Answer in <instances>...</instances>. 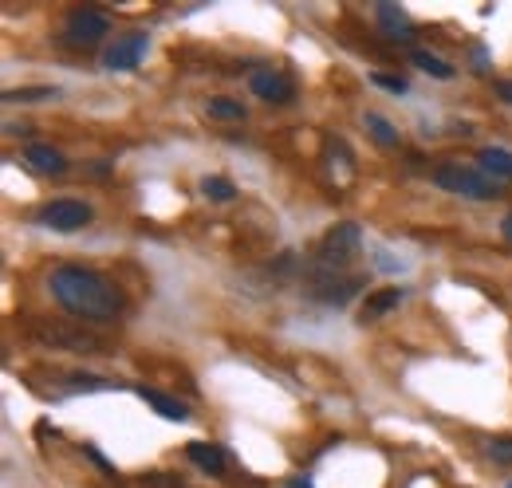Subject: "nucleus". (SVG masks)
<instances>
[{
    "label": "nucleus",
    "mask_w": 512,
    "mask_h": 488,
    "mask_svg": "<svg viewBox=\"0 0 512 488\" xmlns=\"http://www.w3.org/2000/svg\"><path fill=\"white\" fill-rule=\"evenodd\" d=\"M142 488H182V481L166 477V473H150V477H142Z\"/></svg>",
    "instance_id": "nucleus-25"
},
{
    "label": "nucleus",
    "mask_w": 512,
    "mask_h": 488,
    "mask_svg": "<svg viewBox=\"0 0 512 488\" xmlns=\"http://www.w3.org/2000/svg\"><path fill=\"white\" fill-rule=\"evenodd\" d=\"M316 300H323V304H347L355 292H359V280L355 276H339V272H320V276H312V288H308Z\"/></svg>",
    "instance_id": "nucleus-9"
},
{
    "label": "nucleus",
    "mask_w": 512,
    "mask_h": 488,
    "mask_svg": "<svg viewBox=\"0 0 512 488\" xmlns=\"http://www.w3.org/2000/svg\"><path fill=\"white\" fill-rule=\"evenodd\" d=\"M375 16H379V28H383L386 40H398V44H410L414 40V24H410V16L398 8V4H375Z\"/></svg>",
    "instance_id": "nucleus-10"
},
{
    "label": "nucleus",
    "mask_w": 512,
    "mask_h": 488,
    "mask_svg": "<svg viewBox=\"0 0 512 488\" xmlns=\"http://www.w3.org/2000/svg\"><path fill=\"white\" fill-rule=\"evenodd\" d=\"M371 83H375V87H383V91H394V95H402V91H406V79H398V75H383V71H375V75H371Z\"/></svg>",
    "instance_id": "nucleus-24"
},
{
    "label": "nucleus",
    "mask_w": 512,
    "mask_h": 488,
    "mask_svg": "<svg viewBox=\"0 0 512 488\" xmlns=\"http://www.w3.org/2000/svg\"><path fill=\"white\" fill-rule=\"evenodd\" d=\"M363 126H367V134H371L379 146H386V150L398 146V126H390V119H383L379 111H367V115H363Z\"/></svg>",
    "instance_id": "nucleus-18"
},
{
    "label": "nucleus",
    "mask_w": 512,
    "mask_h": 488,
    "mask_svg": "<svg viewBox=\"0 0 512 488\" xmlns=\"http://www.w3.org/2000/svg\"><path fill=\"white\" fill-rule=\"evenodd\" d=\"M28 339L36 347H48V351H71V355H99L103 351V339L83 331V327H67L60 319H32L28 323Z\"/></svg>",
    "instance_id": "nucleus-2"
},
{
    "label": "nucleus",
    "mask_w": 512,
    "mask_h": 488,
    "mask_svg": "<svg viewBox=\"0 0 512 488\" xmlns=\"http://www.w3.org/2000/svg\"><path fill=\"white\" fill-rule=\"evenodd\" d=\"M398 304H402V292H398V288L371 292V296L363 300V315H359V319H363V323H379V319H383V315H390Z\"/></svg>",
    "instance_id": "nucleus-16"
},
{
    "label": "nucleus",
    "mask_w": 512,
    "mask_h": 488,
    "mask_svg": "<svg viewBox=\"0 0 512 488\" xmlns=\"http://www.w3.org/2000/svg\"><path fill=\"white\" fill-rule=\"evenodd\" d=\"M60 91L56 87H16V91H8L4 99L8 103H40V99H56Z\"/></svg>",
    "instance_id": "nucleus-21"
},
{
    "label": "nucleus",
    "mask_w": 512,
    "mask_h": 488,
    "mask_svg": "<svg viewBox=\"0 0 512 488\" xmlns=\"http://www.w3.org/2000/svg\"><path fill=\"white\" fill-rule=\"evenodd\" d=\"M509 488H512V485H509Z\"/></svg>",
    "instance_id": "nucleus-30"
},
{
    "label": "nucleus",
    "mask_w": 512,
    "mask_h": 488,
    "mask_svg": "<svg viewBox=\"0 0 512 488\" xmlns=\"http://www.w3.org/2000/svg\"><path fill=\"white\" fill-rule=\"evenodd\" d=\"M209 115H213V119H225V122H241L245 119V107L233 103V99H209Z\"/></svg>",
    "instance_id": "nucleus-22"
},
{
    "label": "nucleus",
    "mask_w": 512,
    "mask_h": 488,
    "mask_svg": "<svg viewBox=\"0 0 512 488\" xmlns=\"http://www.w3.org/2000/svg\"><path fill=\"white\" fill-rule=\"evenodd\" d=\"M24 166H28L32 174L60 178V174L67 170V158L56 150V146H40V142H36V146H28V150H24Z\"/></svg>",
    "instance_id": "nucleus-12"
},
{
    "label": "nucleus",
    "mask_w": 512,
    "mask_h": 488,
    "mask_svg": "<svg viewBox=\"0 0 512 488\" xmlns=\"http://www.w3.org/2000/svg\"><path fill=\"white\" fill-rule=\"evenodd\" d=\"M146 32H130V36H119L107 52H103V67L107 71H134L138 60H142V52H146Z\"/></svg>",
    "instance_id": "nucleus-8"
},
{
    "label": "nucleus",
    "mask_w": 512,
    "mask_h": 488,
    "mask_svg": "<svg viewBox=\"0 0 512 488\" xmlns=\"http://www.w3.org/2000/svg\"><path fill=\"white\" fill-rule=\"evenodd\" d=\"M434 185L446 189V193H457V197H473V201H493V197H501V185L493 182L489 174L469 170V166H457V162L438 166V170H434Z\"/></svg>",
    "instance_id": "nucleus-3"
},
{
    "label": "nucleus",
    "mask_w": 512,
    "mask_h": 488,
    "mask_svg": "<svg viewBox=\"0 0 512 488\" xmlns=\"http://www.w3.org/2000/svg\"><path fill=\"white\" fill-rule=\"evenodd\" d=\"M249 87H253L256 99L276 103V107H284V103H292V99H296V83H292L284 71H276V67H253Z\"/></svg>",
    "instance_id": "nucleus-7"
},
{
    "label": "nucleus",
    "mask_w": 512,
    "mask_h": 488,
    "mask_svg": "<svg viewBox=\"0 0 512 488\" xmlns=\"http://www.w3.org/2000/svg\"><path fill=\"white\" fill-rule=\"evenodd\" d=\"M107 32H111L107 12H99V8H91V4H83V8H71V12H67L60 40H64L67 48H75V52H87V48L103 44V40H107Z\"/></svg>",
    "instance_id": "nucleus-4"
},
{
    "label": "nucleus",
    "mask_w": 512,
    "mask_h": 488,
    "mask_svg": "<svg viewBox=\"0 0 512 488\" xmlns=\"http://www.w3.org/2000/svg\"><path fill=\"white\" fill-rule=\"evenodd\" d=\"M477 162H481V174H489L493 182L497 178H512V150H505V146H485L477 154Z\"/></svg>",
    "instance_id": "nucleus-17"
},
{
    "label": "nucleus",
    "mask_w": 512,
    "mask_h": 488,
    "mask_svg": "<svg viewBox=\"0 0 512 488\" xmlns=\"http://www.w3.org/2000/svg\"><path fill=\"white\" fill-rule=\"evenodd\" d=\"M473 67H477V71H485V67H489V63H485V48H473Z\"/></svg>",
    "instance_id": "nucleus-27"
},
{
    "label": "nucleus",
    "mask_w": 512,
    "mask_h": 488,
    "mask_svg": "<svg viewBox=\"0 0 512 488\" xmlns=\"http://www.w3.org/2000/svg\"><path fill=\"white\" fill-rule=\"evenodd\" d=\"M201 193L209 201H233L237 197V185L229 182V178H201Z\"/></svg>",
    "instance_id": "nucleus-20"
},
{
    "label": "nucleus",
    "mask_w": 512,
    "mask_h": 488,
    "mask_svg": "<svg viewBox=\"0 0 512 488\" xmlns=\"http://www.w3.org/2000/svg\"><path fill=\"white\" fill-rule=\"evenodd\" d=\"M493 91L501 95V103H509L512 107V79H497V83H493Z\"/></svg>",
    "instance_id": "nucleus-26"
},
{
    "label": "nucleus",
    "mask_w": 512,
    "mask_h": 488,
    "mask_svg": "<svg viewBox=\"0 0 512 488\" xmlns=\"http://www.w3.org/2000/svg\"><path fill=\"white\" fill-rule=\"evenodd\" d=\"M186 457H190L201 473H209V477H225V449H217V445H209V441H190Z\"/></svg>",
    "instance_id": "nucleus-15"
},
{
    "label": "nucleus",
    "mask_w": 512,
    "mask_h": 488,
    "mask_svg": "<svg viewBox=\"0 0 512 488\" xmlns=\"http://www.w3.org/2000/svg\"><path fill=\"white\" fill-rule=\"evenodd\" d=\"M359 252H363V233H359V225H355V221L335 225V229L320 241V260L331 268V272H339L343 264H351Z\"/></svg>",
    "instance_id": "nucleus-5"
},
{
    "label": "nucleus",
    "mask_w": 512,
    "mask_h": 488,
    "mask_svg": "<svg viewBox=\"0 0 512 488\" xmlns=\"http://www.w3.org/2000/svg\"><path fill=\"white\" fill-rule=\"evenodd\" d=\"M48 284H52L56 304L64 307L67 315H75L79 323L103 327V323H115L123 315V292L107 276H99L83 264H60Z\"/></svg>",
    "instance_id": "nucleus-1"
},
{
    "label": "nucleus",
    "mask_w": 512,
    "mask_h": 488,
    "mask_svg": "<svg viewBox=\"0 0 512 488\" xmlns=\"http://www.w3.org/2000/svg\"><path fill=\"white\" fill-rule=\"evenodd\" d=\"M138 398H142L146 406H154L162 418H170V422H190L186 402H178V398H170V394H162V390H154V386H138Z\"/></svg>",
    "instance_id": "nucleus-14"
},
{
    "label": "nucleus",
    "mask_w": 512,
    "mask_h": 488,
    "mask_svg": "<svg viewBox=\"0 0 512 488\" xmlns=\"http://www.w3.org/2000/svg\"><path fill=\"white\" fill-rule=\"evenodd\" d=\"M44 378H52V390H56V394H91V390H111V382H107V378H99V374L52 370V374H44Z\"/></svg>",
    "instance_id": "nucleus-11"
},
{
    "label": "nucleus",
    "mask_w": 512,
    "mask_h": 488,
    "mask_svg": "<svg viewBox=\"0 0 512 488\" xmlns=\"http://www.w3.org/2000/svg\"><path fill=\"white\" fill-rule=\"evenodd\" d=\"M323 166H327V182L335 185H343V178L351 182L355 178V158H351V150L335 138V142H327V150H323Z\"/></svg>",
    "instance_id": "nucleus-13"
},
{
    "label": "nucleus",
    "mask_w": 512,
    "mask_h": 488,
    "mask_svg": "<svg viewBox=\"0 0 512 488\" xmlns=\"http://www.w3.org/2000/svg\"><path fill=\"white\" fill-rule=\"evenodd\" d=\"M40 225L56 229V233H75V229H87L91 225V205L75 201V197H56L40 209Z\"/></svg>",
    "instance_id": "nucleus-6"
},
{
    "label": "nucleus",
    "mask_w": 512,
    "mask_h": 488,
    "mask_svg": "<svg viewBox=\"0 0 512 488\" xmlns=\"http://www.w3.org/2000/svg\"><path fill=\"white\" fill-rule=\"evenodd\" d=\"M410 60L418 63L426 75H434V79H453V67H449L442 56H434V52H426V48H414L410 52Z\"/></svg>",
    "instance_id": "nucleus-19"
},
{
    "label": "nucleus",
    "mask_w": 512,
    "mask_h": 488,
    "mask_svg": "<svg viewBox=\"0 0 512 488\" xmlns=\"http://www.w3.org/2000/svg\"><path fill=\"white\" fill-rule=\"evenodd\" d=\"M501 233H505V237H509V241H512V213H509V217H505V221H501Z\"/></svg>",
    "instance_id": "nucleus-29"
},
{
    "label": "nucleus",
    "mask_w": 512,
    "mask_h": 488,
    "mask_svg": "<svg viewBox=\"0 0 512 488\" xmlns=\"http://www.w3.org/2000/svg\"><path fill=\"white\" fill-rule=\"evenodd\" d=\"M489 457L497 465H512V437H493L489 441Z\"/></svg>",
    "instance_id": "nucleus-23"
},
{
    "label": "nucleus",
    "mask_w": 512,
    "mask_h": 488,
    "mask_svg": "<svg viewBox=\"0 0 512 488\" xmlns=\"http://www.w3.org/2000/svg\"><path fill=\"white\" fill-rule=\"evenodd\" d=\"M284 488H312V481H304V477H292V481H288Z\"/></svg>",
    "instance_id": "nucleus-28"
}]
</instances>
